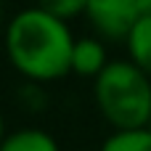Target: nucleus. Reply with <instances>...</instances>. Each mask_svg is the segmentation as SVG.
I'll use <instances>...</instances> for the list:
<instances>
[{"mask_svg": "<svg viewBox=\"0 0 151 151\" xmlns=\"http://www.w3.org/2000/svg\"><path fill=\"white\" fill-rule=\"evenodd\" d=\"M74 40L69 24L40 5L19 11L3 29L11 66L35 85H48L72 74Z\"/></svg>", "mask_w": 151, "mask_h": 151, "instance_id": "obj_1", "label": "nucleus"}, {"mask_svg": "<svg viewBox=\"0 0 151 151\" xmlns=\"http://www.w3.org/2000/svg\"><path fill=\"white\" fill-rule=\"evenodd\" d=\"M93 98L114 133L146 130L151 119V77L130 58L109 61V66L93 80Z\"/></svg>", "mask_w": 151, "mask_h": 151, "instance_id": "obj_2", "label": "nucleus"}, {"mask_svg": "<svg viewBox=\"0 0 151 151\" xmlns=\"http://www.w3.org/2000/svg\"><path fill=\"white\" fill-rule=\"evenodd\" d=\"M88 21L93 24L101 40H122L138 21V8L133 0H88L85 11Z\"/></svg>", "mask_w": 151, "mask_h": 151, "instance_id": "obj_3", "label": "nucleus"}, {"mask_svg": "<svg viewBox=\"0 0 151 151\" xmlns=\"http://www.w3.org/2000/svg\"><path fill=\"white\" fill-rule=\"evenodd\" d=\"M106 66H109V53H106V45H104V40L98 35L96 37H77L74 40L72 74L96 80Z\"/></svg>", "mask_w": 151, "mask_h": 151, "instance_id": "obj_4", "label": "nucleus"}, {"mask_svg": "<svg viewBox=\"0 0 151 151\" xmlns=\"http://www.w3.org/2000/svg\"><path fill=\"white\" fill-rule=\"evenodd\" d=\"M125 48H127V58L151 77V13L138 16V21L125 37Z\"/></svg>", "mask_w": 151, "mask_h": 151, "instance_id": "obj_5", "label": "nucleus"}, {"mask_svg": "<svg viewBox=\"0 0 151 151\" xmlns=\"http://www.w3.org/2000/svg\"><path fill=\"white\" fill-rule=\"evenodd\" d=\"M0 151H61L58 141L40 127H21L5 135Z\"/></svg>", "mask_w": 151, "mask_h": 151, "instance_id": "obj_6", "label": "nucleus"}, {"mask_svg": "<svg viewBox=\"0 0 151 151\" xmlns=\"http://www.w3.org/2000/svg\"><path fill=\"white\" fill-rule=\"evenodd\" d=\"M98 151H151V133L149 130H122L111 133Z\"/></svg>", "mask_w": 151, "mask_h": 151, "instance_id": "obj_7", "label": "nucleus"}, {"mask_svg": "<svg viewBox=\"0 0 151 151\" xmlns=\"http://www.w3.org/2000/svg\"><path fill=\"white\" fill-rule=\"evenodd\" d=\"M37 5L48 13H53L56 19H64V21L85 16V11H88V0H37Z\"/></svg>", "mask_w": 151, "mask_h": 151, "instance_id": "obj_8", "label": "nucleus"}, {"mask_svg": "<svg viewBox=\"0 0 151 151\" xmlns=\"http://www.w3.org/2000/svg\"><path fill=\"white\" fill-rule=\"evenodd\" d=\"M135 3V8H138V13L143 16V13H151V0H133Z\"/></svg>", "mask_w": 151, "mask_h": 151, "instance_id": "obj_9", "label": "nucleus"}, {"mask_svg": "<svg viewBox=\"0 0 151 151\" xmlns=\"http://www.w3.org/2000/svg\"><path fill=\"white\" fill-rule=\"evenodd\" d=\"M5 122H3V114H0V146H3V141H5Z\"/></svg>", "mask_w": 151, "mask_h": 151, "instance_id": "obj_10", "label": "nucleus"}, {"mask_svg": "<svg viewBox=\"0 0 151 151\" xmlns=\"http://www.w3.org/2000/svg\"><path fill=\"white\" fill-rule=\"evenodd\" d=\"M0 27H3V5H0Z\"/></svg>", "mask_w": 151, "mask_h": 151, "instance_id": "obj_11", "label": "nucleus"}, {"mask_svg": "<svg viewBox=\"0 0 151 151\" xmlns=\"http://www.w3.org/2000/svg\"><path fill=\"white\" fill-rule=\"evenodd\" d=\"M146 130H149V133H151V119H149V125H146Z\"/></svg>", "mask_w": 151, "mask_h": 151, "instance_id": "obj_12", "label": "nucleus"}]
</instances>
